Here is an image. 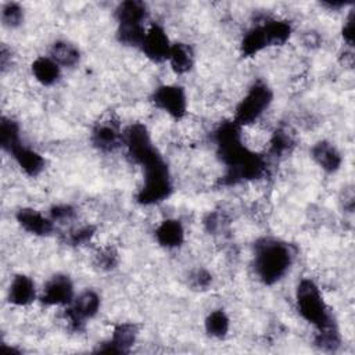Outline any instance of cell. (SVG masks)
<instances>
[{
	"label": "cell",
	"instance_id": "d6986e66",
	"mask_svg": "<svg viewBox=\"0 0 355 355\" xmlns=\"http://www.w3.org/2000/svg\"><path fill=\"white\" fill-rule=\"evenodd\" d=\"M168 61L171 64V68L176 73L182 75L191 69V67L194 64V53L189 44L176 42V43H172V47H171V51L168 55Z\"/></svg>",
	"mask_w": 355,
	"mask_h": 355
},
{
	"label": "cell",
	"instance_id": "7a4b0ae2",
	"mask_svg": "<svg viewBox=\"0 0 355 355\" xmlns=\"http://www.w3.org/2000/svg\"><path fill=\"white\" fill-rule=\"evenodd\" d=\"M295 302L300 315L316 329L334 322L323 300L320 288L313 280L302 279L298 283L295 290Z\"/></svg>",
	"mask_w": 355,
	"mask_h": 355
},
{
	"label": "cell",
	"instance_id": "f546056e",
	"mask_svg": "<svg viewBox=\"0 0 355 355\" xmlns=\"http://www.w3.org/2000/svg\"><path fill=\"white\" fill-rule=\"evenodd\" d=\"M118 262V254L114 248L108 247V248H103L98 254H97V263L103 268V269H112L115 268Z\"/></svg>",
	"mask_w": 355,
	"mask_h": 355
},
{
	"label": "cell",
	"instance_id": "4316f807",
	"mask_svg": "<svg viewBox=\"0 0 355 355\" xmlns=\"http://www.w3.org/2000/svg\"><path fill=\"white\" fill-rule=\"evenodd\" d=\"M293 136L286 129H277L269 141V150L273 155H282L293 146Z\"/></svg>",
	"mask_w": 355,
	"mask_h": 355
},
{
	"label": "cell",
	"instance_id": "30bf717a",
	"mask_svg": "<svg viewBox=\"0 0 355 355\" xmlns=\"http://www.w3.org/2000/svg\"><path fill=\"white\" fill-rule=\"evenodd\" d=\"M137 337V326L133 323H119L114 327L112 337L104 343L98 352L107 354H125L129 352Z\"/></svg>",
	"mask_w": 355,
	"mask_h": 355
},
{
	"label": "cell",
	"instance_id": "4fadbf2b",
	"mask_svg": "<svg viewBox=\"0 0 355 355\" xmlns=\"http://www.w3.org/2000/svg\"><path fill=\"white\" fill-rule=\"evenodd\" d=\"M115 17L118 21V28L122 26H146L148 11L147 6L141 1H123L115 10Z\"/></svg>",
	"mask_w": 355,
	"mask_h": 355
},
{
	"label": "cell",
	"instance_id": "3957f363",
	"mask_svg": "<svg viewBox=\"0 0 355 355\" xmlns=\"http://www.w3.org/2000/svg\"><path fill=\"white\" fill-rule=\"evenodd\" d=\"M143 169L144 182L137 193V201L143 205H153L166 200L172 191V183L165 161L161 158Z\"/></svg>",
	"mask_w": 355,
	"mask_h": 355
},
{
	"label": "cell",
	"instance_id": "44dd1931",
	"mask_svg": "<svg viewBox=\"0 0 355 355\" xmlns=\"http://www.w3.org/2000/svg\"><path fill=\"white\" fill-rule=\"evenodd\" d=\"M49 57L61 68H72L79 62L80 53L72 43L58 40L51 46Z\"/></svg>",
	"mask_w": 355,
	"mask_h": 355
},
{
	"label": "cell",
	"instance_id": "484cf974",
	"mask_svg": "<svg viewBox=\"0 0 355 355\" xmlns=\"http://www.w3.org/2000/svg\"><path fill=\"white\" fill-rule=\"evenodd\" d=\"M24 21V8L21 4L10 1L1 7V22L4 26L14 29L18 28Z\"/></svg>",
	"mask_w": 355,
	"mask_h": 355
},
{
	"label": "cell",
	"instance_id": "603a6c76",
	"mask_svg": "<svg viewBox=\"0 0 355 355\" xmlns=\"http://www.w3.org/2000/svg\"><path fill=\"white\" fill-rule=\"evenodd\" d=\"M21 143L19 128L11 118L3 116L0 122V144L6 153H11Z\"/></svg>",
	"mask_w": 355,
	"mask_h": 355
},
{
	"label": "cell",
	"instance_id": "cb8c5ba5",
	"mask_svg": "<svg viewBox=\"0 0 355 355\" xmlns=\"http://www.w3.org/2000/svg\"><path fill=\"white\" fill-rule=\"evenodd\" d=\"M230 327V319L225 311H212L205 319V330L211 337L222 338L227 334Z\"/></svg>",
	"mask_w": 355,
	"mask_h": 355
},
{
	"label": "cell",
	"instance_id": "2e32d148",
	"mask_svg": "<svg viewBox=\"0 0 355 355\" xmlns=\"http://www.w3.org/2000/svg\"><path fill=\"white\" fill-rule=\"evenodd\" d=\"M22 172L31 178L37 176L44 169V158L35 150L24 146L19 143L12 151L10 153Z\"/></svg>",
	"mask_w": 355,
	"mask_h": 355
},
{
	"label": "cell",
	"instance_id": "ffe728a7",
	"mask_svg": "<svg viewBox=\"0 0 355 355\" xmlns=\"http://www.w3.org/2000/svg\"><path fill=\"white\" fill-rule=\"evenodd\" d=\"M31 68L35 79L43 86L54 85L61 75V67L57 65L50 57H37L32 62Z\"/></svg>",
	"mask_w": 355,
	"mask_h": 355
},
{
	"label": "cell",
	"instance_id": "277c9868",
	"mask_svg": "<svg viewBox=\"0 0 355 355\" xmlns=\"http://www.w3.org/2000/svg\"><path fill=\"white\" fill-rule=\"evenodd\" d=\"M272 100L273 93L270 87L261 80L255 82L237 104L233 121L241 128L255 123L269 108Z\"/></svg>",
	"mask_w": 355,
	"mask_h": 355
},
{
	"label": "cell",
	"instance_id": "5bb4252c",
	"mask_svg": "<svg viewBox=\"0 0 355 355\" xmlns=\"http://www.w3.org/2000/svg\"><path fill=\"white\" fill-rule=\"evenodd\" d=\"M311 157L327 173L337 172L343 162L340 151L336 148L334 144L326 140H320L312 147Z\"/></svg>",
	"mask_w": 355,
	"mask_h": 355
},
{
	"label": "cell",
	"instance_id": "9a60e30c",
	"mask_svg": "<svg viewBox=\"0 0 355 355\" xmlns=\"http://www.w3.org/2000/svg\"><path fill=\"white\" fill-rule=\"evenodd\" d=\"M36 300L35 282L26 275H17L8 288V301L17 306L31 305Z\"/></svg>",
	"mask_w": 355,
	"mask_h": 355
},
{
	"label": "cell",
	"instance_id": "6da1fadb",
	"mask_svg": "<svg viewBox=\"0 0 355 355\" xmlns=\"http://www.w3.org/2000/svg\"><path fill=\"white\" fill-rule=\"evenodd\" d=\"M293 263L288 244L275 239H261L255 244L254 268L259 280L268 286L282 280Z\"/></svg>",
	"mask_w": 355,
	"mask_h": 355
},
{
	"label": "cell",
	"instance_id": "8992f818",
	"mask_svg": "<svg viewBox=\"0 0 355 355\" xmlns=\"http://www.w3.org/2000/svg\"><path fill=\"white\" fill-rule=\"evenodd\" d=\"M153 103L157 108L175 119H182L187 114V97L183 87L176 85H162L155 89Z\"/></svg>",
	"mask_w": 355,
	"mask_h": 355
},
{
	"label": "cell",
	"instance_id": "1f68e13d",
	"mask_svg": "<svg viewBox=\"0 0 355 355\" xmlns=\"http://www.w3.org/2000/svg\"><path fill=\"white\" fill-rule=\"evenodd\" d=\"M211 283V275L202 269H198L190 275V284L194 288H207Z\"/></svg>",
	"mask_w": 355,
	"mask_h": 355
},
{
	"label": "cell",
	"instance_id": "8fae6325",
	"mask_svg": "<svg viewBox=\"0 0 355 355\" xmlns=\"http://www.w3.org/2000/svg\"><path fill=\"white\" fill-rule=\"evenodd\" d=\"M92 141L101 151H114L121 143H123V133H121L118 122H98L93 129Z\"/></svg>",
	"mask_w": 355,
	"mask_h": 355
},
{
	"label": "cell",
	"instance_id": "4dcf8cb0",
	"mask_svg": "<svg viewBox=\"0 0 355 355\" xmlns=\"http://www.w3.org/2000/svg\"><path fill=\"white\" fill-rule=\"evenodd\" d=\"M355 11L351 10L345 18V22L343 25V29H341V35H343V39L344 42L352 47L354 46V36H355Z\"/></svg>",
	"mask_w": 355,
	"mask_h": 355
},
{
	"label": "cell",
	"instance_id": "7402d4cb",
	"mask_svg": "<svg viewBox=\"0 0 355 355\" xmlns=\"http://www.w3.org/2000/svg\"><path fill=\"white\" fill-rule=\"evenodd\" d=\"M270 46H283L291 36V25L286 19L266 18L262 21Z\"/></svg>",
	"mask_w": 355,
	"mask_h": 355
},
{
	"label": "cell",
	"instance_id": "7c38bea8",
	"mask_svg": "<svg viewBox=\"0 0 355 355\" xmlns=\"http://www.w3.org/2000/svg\"><path fill=\"white\" fill-rule=\"evenodd\" d=\"M15 218L25 232L35 236H47L54 229V222L51 218H46L39 211L32 208H21Z\"/></svg>",
	"mask_w": 355,
	"mask_h": 355
},
{
	"label": "cell",
	"instance_id": "9c48e42d",
	"mask_svg": "<svg viewBox=\"0 0 355 355\" xmlns=\"http://www.w3.org/2000/svg\"><path fill=\"white\" fill-rule=\"evenodd\" d=\"M75 298L73 284L65 275L53 276L43 288L40 301L49 306H68Z\"/></svg>",
	"mask_w": 355,
	"mask_h": 355
},
{
	"label": "cell",
	"instance_id": "e0dca14e",
	"mask_svg": "<svg viewBox=\"0 0 355 355\" xmlns=\"http://www.w3.org/2000/svg\"><path fill=\"white\" fill-rule=\"evenodd\" d=\"M155 239L165 248H176L184 241V229L176 219H165L155 229Z\"/></svg>",
	"mask_w": 355,
	"mask_h": 355
},
{
	"label": "cell",
	"instance_id": "d4e9b609",
	"mask_svg": "<svg viewBox=\"0 0 355 355\" xmlns=\"http://www.w3.org/2000/svg\"><path fill=\"white\" fill-rule=\"evenodd\" d=\"M315 344L326 351H334L340 345V333L334 322L318 329L315 336Z\"/></svg>",
	"mask_w": 355,
	"mask_h": 355
},
{
	"label": "cell",
	"instance_id": "5b68a950",
	"mask_svg": "<svg viewBox=\"0 0 355 355\" xmlns=\"http://www.w3.org/2000/svg\"><path fill=\"white\" fill-rule=\"evenodd\" d=\"M123 143L132 161L143 168L162 158L158 150L154 147L147 128L141 123H133L125 130Z\"/></svg>",
	"mask_w": 355,
	"mask_h": 355
},
{
	"label": "cell",
	"instance_id": "83f0119b",
	"mask_svg": "<svg viewBox=\"0 0 355 355\" xmlns=\"http://www.w3.org/2000/svg\"><path fill=\"white\" fill-rule=\"evenodd\" d=\"M93 236H94L93 226H80L69 233L68 240L72 245H80V244H86L87 241H90Z\"/></svg>",
	"mask_w": 355,
	"mask_h": 355
},
{
	"label": "cell",
	"instance_id": "ba28073f",
	"mask_svg": "<svg viewBox=\"0 0 355 355\" xmlns=\"http://www.w3.org/2000/svg\"><path fill=\"white\" fill-rule=\"evenodd\" d=\"M172 43L165 32V29L158 24H151L147 28L144 39L140 44L141 51L147 58L154 62L168 61Z\"/></svg>",
	"mask_w": 355,
	"mask_h": 355
},
{
	"label": "cell",
	"instance_id": "52a82bcc",
	"mask_svg": "<svg viewBox=\"0 0 355 355\" xmlns=\"http://www.w3.org/2000/svg\"><path fill=\"white\" fill-rule=\"evenodd\" d=\"M100 309V297L93 290H86L80 293L73 301L67 306L65 316L73 329H80V326L92 319Z\"/></svg>",
	"mask_w": 355,
	"mask_h": 355
},
{
	"label": "cell",
	"instance_id": "ac0fdd59",
	"mask_svg": "<svg viewBox=\"0 0 355 355\" xmlns=\"http://www.w3.org/2000/svg\"><path fill=\"white\" fill-rule=\"evenodd\" d=\"M266 47H269V42H268V36H266L262 22L252 26L251 29H248L244 33L241 43H240V50L244 57L257 55Z\"/></svg>",
	"mask_w": 355,
	"mask_h": 355
},
{
	"label": "cell",
	"instance_id": "f1b7e54d",
	"mask_svg": "<svg viewBox=\"0 0 355 355\" xmlns=\"http://www.w3.org/2000/svg\"><path fill=\"white\" fill-rule=\"evenodd\" d=\"M75 216V209L71 205H57L50 211V218L53 222L65 223L67 220H71Z\"/></svg>",
	"mask_w": 355,
	"mask_h": 355
}]
</instances>
